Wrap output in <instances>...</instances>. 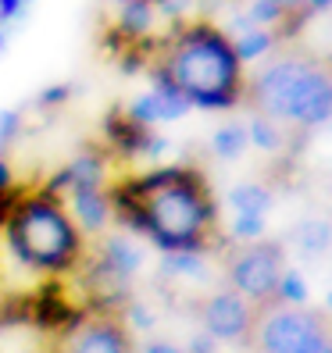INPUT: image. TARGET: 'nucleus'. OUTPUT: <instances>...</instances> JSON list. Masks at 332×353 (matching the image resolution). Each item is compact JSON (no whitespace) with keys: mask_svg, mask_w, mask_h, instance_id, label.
<instances>
[{"mask_svg":"<svg viewBox=\"0 0 332 353\" xmlns=\"http://www.w3.org/2000/svg\"><path fill=\"white\" fill-rule=\"evenodd\" d=\"M311 72V61L300 57H286L275 61L272 68H264L254 82V103L261 108V118H289V108H293V97L300 90V82Z\"/></svg>","mask_w":332,"mask_h":353,"instance_id":"7","label":"nucleus"},{"mask_svg":"<svg viewBox=\"0 0 332 353\" xmlns=\"http://www.w3.org/2000/svg\"><path fill=\"white\" fill-rule=\"evenodd\" d=\"M229 43L236 50V61L243 65V61H254V57H261L268 47H272V36L261 32L257 26H236V32L229 36Z\"/></svg>","mask_w":332,"mask_h":353,"instance_id":"14","label":"nucleus"},{"mask_svg":"<svg viewBox=\"0 0 332 353\" xmlns=\"http://www.w3.org/2000/svg\"><path fill=\"white\" fill-rule=\"evenodd\" d=\"M29 4H36V0H26V8H29Z\"/></svg>","mask_w":332,"mask_h":353,"instance_id":"32","label":"nucleus"},{"mask_svg":"<svg viewBox=\"0 0 332 353\" xmlns=\"http://www.w3.org/2000/svg\"><path fill=\"white\" fill-rule=\"evenodd\" d=\"M275 4H279V8H293V4H297V0H275Z\"/></svg>","mask_w":332,"mask_h":353,"instance_id":"30","label":"nucleus"},{"mask_svg":"<svg viewBox=\"0 0 332 353\" xmlns=\"http://www.w3.org/2000/svg\"><path fill=\"white\" fill-rule=\"evenodd\" d=\"M279 14H282V8L275 0H254L251 4V22H275Z\"/></svg>","mask_w":332,"mask_h":353,"instance_id":"25","label":"nucleus"},{"mask_svg":"<svg viewBox=\"0 0 332 353\" xmlns=\"http://www.w3.org/2000/svg\"><path fill=\"white\" fill-rule=\"evenodd\" d=\"M26 11H29V8H26V0H0V26L11 32V29L26 18Z\"/></svg>","mask_w":332,"mask_h":353,"instance_id":"24","label":"nucleus"},{"mask_svg":"<svg viewBox=\"0 0 332 353\" xmlns=\"http://www.w3.org/2000/svg\"><path fill=\"white\" fill-rule=\"evenodd\" d=\"M68 100H72V86L61 82V86H47L43 93L36 97V108L39 111H54V108H61V103H68Z\"/></svg>","mask_w":332,"mask_h":353,"instance_id":"21","label":"nucleus"},{"mask_svg":"<svg viewBox=\"0 0 332 353\" xmlns=\"http://www.w3.org/2000/svg\"><path fill=\"white\" fill-rule=\"evenodd\" d=\"M329 307H332V296H329Z\"/></svg>","mask_w":332,"mask_h":353,"instance_id":"33","label":"nucleus"},{"mask_svg":"<svg viewBox=\"0 0 332 353\" xmlns=\"http://www.w3.org/2000/svg\"><path fill=\"white\" fill-rule=\"evenodd\" d=\"M186 111H190V103H186L172 86H164V82H154V90L139 93L126 108V114L136 121L139 129H154V125H161V121H175Z\"/></svg>","mask_w":332,"mask_h":353,"instance_id":"10","label":"nucleus"},{"mask_svg":"<svg viewBox=\"0 0 332 353\" xmlns=\"http://www.w3.org/2000/svg\"><path fill=\"white\" fill-rule=\"evenodd\" d=\"M279 279H282V246L279 243L254 239L233 254L229 282H233V293H240L246 303H268L279 289Z\"/></svg>","mask_w":332,"mask_h":353,"instance_id":"4","label":"nucleus"},{"mask_svg":"<svg viewBox=\"0 0 332 353\" xmlns=\"http://www.w3.org/2000/svg\"><path fill=\"white\" fill-rule=\"evenodd\" d=\"M164 272H175V275H200L204 264L197 254H164Z\"/></svg>","mask_w":332,"mask_h":353,"instance_id":"20","label":"nucleus"},{"mask_svg":"<svg viewBox=\"0 0 332 353\" xmlns=\"http://www.w3.org/2000/svg\"><path fill=\"white\" fill-rule=\"evenodd\" d=\"M322 321L297 307H268L261 318H254L251 339L257 353H307L311 343L322 336Z\"/></svg>","mask_w":332,"mask_h":353,"instance_id":"5","label":"nucleus"},{"mask_svg":"<svg viewBox=\"0 0 332 353\" xmlns=\"http://www.w3.org/2000/svg\"><path fill=\"white\" fill-rule=\"evenodd\" d=\"M0 243L14 264H22L39 279L79 275L90 254V239L75 228L65 200L47 193L43 185L14 193L0 221Z\"/></svg>","mask_w":332,"mask_h":353,"instance_id":"2","label":"nucleus"},{"mask_svg":"<svg viewBox=\"0 0 332 353\" xmlns=\"http://www.w3.org/2000/svg\"><path fill=\"white\" fill-rule=\"evenodd\" d=\"M229 203L236 207V214L264 218V211H268V203H272V196H268V190H264V185L243 182V185H236V190L229 193Z\"/></svg>","mask_w":332,"mask_h":353,"instance_id":"15","label":"nucleus"},{"mask_svg":"<svg viewBox=\"0 0 332 353\" xmlns=\"http://www.w3.org/2000/svg\"><path fill=\"white\" fill-rule=\"evenodd\" d=\"M254 307L246 303L233 289H222V293L207 296L200 303V325L207 339L218 343H246L254 332Z\"/></svg>","mask_w":332,"mask_h":353,"instance_id":"8","label":"nucleus"},{"mask_svg":"<svg viewBox=\"0 0 332 353\" xmlns=\"http://www.w3.org/2000/svg\"><path fill=\"white\" fill-rule=\"evenodd\" d=\"M65 207H68L75 228L86 239H100L111 228V221H115L108 190H79V193H68L65 196Z\"/></svg>","mask_w":332,"mask_h":353,"instance_id":"12","label":"nucleus"},{"mask_svg":"<svg viewBox=\"0 0 332 353\" xmlns=\"http://www.w3.org/2000/svg\"><path fill=\"white\" fill-rule=\"evenodd\" d=\"M275 293H279L282 300H289V303H300V300H304V282H300V275H297V272H282Z\"/></svg>","mask_w":332,"mask_h":353,"instance_id":"23","label":"nucleus"},{"mask_svg":"<svg viewBox=\"0 0 332 353\" xmlns=\"http://www.w3.org/2000/svg\"><path fill=\"white\" fill-rule=\"evenodd\" d=\"M233 232H236L240 239H246V243H254V239H261V232H264V218L236 214V225H233Z\"/></svg>","mask_w":332,"mask_h":353,"instance_id":"22","label":"nucleus"},{"mask_svg":"<svg viewBox=\"0 0 332 353\" xmlns=\"http://www.w3.org/2000/svg\"><path fill=\"white\" fill-rule=\"evenodd\" d=\"M108 196L121 232L147 236L161 254H197L215 218L200 175L186 168L118 179L108 185Z\"/></svg>","mask_w":332,"mask_h":353,"instance_id":"1","label":"nucleus"},{"mask_svg":"<svg viewBox=\"0 0 332 353\" xmlns=\"http://www.w3.org/2000/svg\"><path fill=\"white\" fill-rule=\"evenodd\" d=\"M246 139H254V147L261 150H275L279 147V132L268 118H254L251 125H246Z\"/></svg>","mask_w":332,"mask_h":353,"instance_id":"19","label":"nucleus"},{"mask_svg":"<svg viewBox=\"0 0 332 353\" xmlns=\"http://www.w3.org/2000/svg\"><path fill=\"white\" fill-rule=\"evenodd\" d=\"M57 353H136V343L118 310H90L65 325Z\"/></svg>","mask_w":332,"mask_h":353,"instance_id":"6","label":"nucleus"},{"mask_svg":"<svg viewBox=\"0 0 332 353\" xmlns=\"http://www.w3.org/2000/svg\"><path fill=\"white\" fill-rule=\"evenodd\" d=\"M154 82L172 86L190 108H233L240 97V61L229 36L204 22L175 29L154 61Z\"/></svg>","mask_w":332,"mask_h":353,"instance_id":"3","label":"nucleus"},{"mask_svg":"<svg viewBox=\"0 0 332 353\" xmlns=\"http://www.w3.org/2000/svg\"><path fill=\"white\" fill-rule=\"evenodd\" d=\"M111 32L126 43H136V39L150 36L154 32V8L150 0H133V4H121L118 14H115V26Z\"/></svg>","mask_w":332,"mask_h":353,"instance_id":"13","label":"nucleus"},{"mask_svg":"<svg viewBox=\"0 0 332 353\" xmlns=\"http://www.w3.org/2000/svg\"><path fill=\"white\" fill-rule=\"evenodd\" d=\"M150 8H154V14H164V18H182L190 0H150Z\"/></svg>","mask_w":332,"mask_h":353,"instance_id":"26","label":"nucleus"},{"mask_svg":"<svg viewBox=\"0 0 332 353\" xmlns=\"http://www.w3.org/2000/svg\"><path fill=\"white\" fill-rule=\"evenodd\" d=\"M136 353H182L175 343H168V339H154V343H143Z\"/></svg>","mask_w":332,"mask_h":353,"instance_id":"27","label":"nucleus"},{"mask_svg":"<svg viewBox=\"0 0 332 353\" xmlns=\"http://www.w3.org/2000/svg\"><path fill=\"white\" fill-rule=\"evenodd\" d=\"M111 4H115V8H121V4H133V0H111Z\"/></svg>","mask_w":332,"mask_h":353,"instance_id":"31","label":"nucleus"},{"mask_svg":"<svg viewBox=\"0 0 332 353\" xmlns=\"http://www.w3.org/2000/svg\"><path fill=\"white\" fill-rule=\"evenodd\" d=\"M246 125H240V121H229V125H222L215 136H211V147L218 157H240L243 147H246Z\"/></svg>","mask_w":332,"mask_h":353,"instance_id":"16","label":"nucleus"},{"mask_svg":"<svg viewBox=\"0 0 332 353\" xmlns=\"http://www.w3.org/2000/svg\"><path fill=\"white\" fill-rule=\"evenodd\" d=\"M307 353H332V336H329V332H322V336L315 339V343H311V350Z\"/></svg>","mask_w":332,"mask_h":353,"instance_id":"28","label":"nucleus"},{"mask_svg":"<svg viewBox=\"0 0 332 353\" xmlns=\"http://www.w3.org/2000/svg\"><path fill=\"white\" fill-rule=\"evenodd\" d=\"M111 185V154L93 143V147H82L79 154H72L61 168L54 172V179L43 182V190L65 200L68 193L79 190H108Z\"/></svg>","mask_w":332,"mask_h":353,"instance_id":"9","label":"nucleus"},{"mask_svg":"<svg viewBox=\"0 0 332 353\" xmlns=\"http://www.w3.org/2000/svg\"><path fill=\"white\" fill-rule=\"evenodd\" d=\"M18 132H22V111H0V157H11Z\"/></svg>","mask_w":332,"mask_h":353,"instance_id":"18","label":"nucleus"},{"mask_svg":"<svg viewBox=\"0 0 332 353\" xmlns=\"http://www.w3.org/2000/svg\"><path fill=\"white\" fill-rule=\"evenodd\" d=\"M329 239H332V228H329V221H304L300 228H297V243L304 246V250H325L329 246Z\"/></svg>","mask_w":332,"mask_h":353,"instance_id":"17","label":"nucleus"},{"mask_svg":"<svg viewBox=\"0 0 332 353\" xmlns=\"http://www.w3.org/2000/svg\"><path fill=\"white\" fill-rule=\"evenodd\" d=\"M307 4H311V8H318V11H322V8H332V0H307Z\"/></svg>","mask_w":332,"mask_h":353,"instance_id":"29","label":"nucleus"},{"mask_svg":"<svg viewBox=\"0 0 332 353\" xmlns=\"http://www.w3.org/2000/svg\"><path fill=\"white\" fill-rule=\"evenodd\" d=\"M329 114H332V75L322 65H311L307 79L300 82V90L293 97L289 118L304 121V125H318Z\"/></svg>","mask_w":332,"mask_h":353,"instance_id":"11","label":"nucleus"}]
</instances>
